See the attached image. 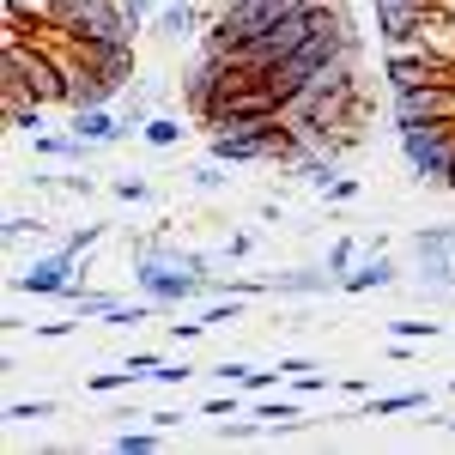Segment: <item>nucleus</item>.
Returning a JSON list of instances; mask_svg holds the SVG:
<instances>
[{
  "mask_svg": "<svg viewBox=\"0 0 455 455\" xmlns=\"http://www.w3.org/2000/svg\"><path fill=\"white\" fill-rule=\"evenodd\" d=\"M395 146H401V164L413 171V182H425V188H450L455 116H437V122H425V128H407V134H395Z\"/></svg>",
  "mask_w": 455,
  "mask_h": 455,
  "instance_id": "1",
  "label": "nucleus"
},
{
  "mask_svg": "<svg viewBox=\"0 0 455 455\" xmlns=\"http://www.w3.org/2000/svg\"><path fill=\"white\" fill-rule=\"evenodd\" d=\"M55 31L68 36V43H134L146 25H134V12H128L122 0H92V6L68 12Z\"/></svg>",
  "mask_w": 455,
  "mask_h": 455,
  "instance_id": "2",
  "label": "nucleus"
},
{
  "mask_svg": "<svg viewBox=\"0 0 455 455\" xmlns=\"http://www.w3.org/2000/svg\"><path fill=\"white\" fill-rule=\"evenodd\" d=\"M291 6H304V0H219V12H212V31H225L231 43H249V36L274 31Z\"/></svg>",
  "mask_w": 455,
  "mask_h": 455,
  "instance_id": "3",
  "label": "nucleus"
},
{
  "mask_svg": "<svg viewBox=\"0 0 455 455\" xmlns=\"http://www.w3.org/2000/svg\"><path fill=\"white\" fill-rule=\"evenodd\" d=\"M73 285H79V255L73 249H49V255H36L31 267L12 274L19 298H68Z\"/></svg>",
  "mask_w": 455,
  "mask_h": 455,
  "instance_id": "4",
  "label": "nucleus"
},
{
  "mask_svg": "<svg viewBox=\"0 0 455 455\" xmlns=\"http://www.w3.org/2000/svg\"><path fill=\"white\" fill-rule=\"evenodd\" d=\"M437 116H455V85H401V92H388V122H395V134L425 128V122H437Z\"/></svg>",
  "mask_w": 455,
  "mask_h": 455,
  "instance_id": "5",
  "label": "nucleus"
},
{
  "mask_svg": "<svg viewBox=\"0 0 455 455\" xmlns=\"http://www.w3.org/2000/svg\"><path fill=\"white\" fill-rule=\"evenodd\" d=\"M437 6H443V0H371V19H377L383 49H407V43H419L425 19H431Z\"/></svg>",
  "mask_w": 455,
  "mask_h": 455,
  "instance_id": "6",
  "label": "nucleus"
},
{
  "mask_svg": "<svg viewBox=\"0 0 455 455\" xmlns=\"http://www.w3.org/2000/svg\"><path fill=\"white\" fill-rule=\"evenodd\" d=\"M261 291L267 298H328L340 291V274L322 261V267H285V274H261Z\"/></svg>",
  "mask_w": 455,
  "mask_h": 455,
  "instance_id": "7",
  "label": "nucleus"
},
{
  "mask_svg": "<svg viewBox=\"0 0 455 455\" xmlns=\"http://www.w3.org/2000/svg\"><path fill=\"white\" fill-rule=\"evenodd\" d=\"M395 280H401L395 255H388L383 243H371V249H364V261H358L352 274H340V291H347V298H371V291H388Z\"/></svg>",
  "mask_w": 455,
  "mask_h": 455,
  "instance_id": "8",
  "label": "nucleus"
},
{
  "mask_svg": "<svg viewBox=\"0 0 455 455\" xmlns=\"http://www.w3.org/2000/svg\"><path fill=\"white\" fill-rule=\"evenodd\" d=\"M413 291L431 298V304H455V255L413 249Z\"/></svg>",
  "mask_w": 455,
  "mask_h": 455,
  "instance_id": "9",
  "label": "nucleus"
},
{
  "mask_svg": "<svg viewBox=\"0 0 455 455\" xmlns=\"http://www.w3.org/2000/svg\"><path fill=\"white\" fill-rule=\"evenodd\" d=\"M68 128L79 134V140H92V146H122V140H134V134H128V122L116 116V104H104V109H68Z\"/></svg>",
  "mask_w": 455,
  "mask_h": 455,
  "instance_id": "10",
  "label": "nucleus"
},
{
  "mask_svg": "<svg viewBox=\"0 0 455 455\" xmlns=\"http://www.w3.org/2000/svg\"><path fill=\"white\" fill-rule=\"evenodd\" d=\"M212 377H219L225 388H243L249 401H255V395H274V388L285 383L280 364H274V371H261V364H243V358H219V364H212Z\"/></svg>",
  "mask_w": 455,
  "mask_h": 455,
  "instance_id": "11",
  "label": "nucleus"
},
{
  "mask_svg": "<svg viewBox=\"0 0 455 455\" xmlns=\"http://www.w3.org/2000/svg\"><path fill=\"white\" fill-rule=\"evenodd\" d=\"M31 152H36V158H55V164H68V171H85V164H92L104 146L79 140V134L68 128V134H31Z\"/></svg>",
  "mask_w": 455,
  "mask_h": 455,
  "instance_id": "12",
  "label": "nucleus"
},
{
  "mask_svg": "<svg viewBox=\"0 0 455 455\" xmlns=\"http://www.w3.org/2000/svg\"><path fill=\"white\" fill-rule=\"evenodd\" d=\"M0 98H6V128H19V134H43V116L49 104H36L25 85H12V79H0Z\"/></svg>",
  "mask_w": 455,
  "mask_h": 455,
  "instance_id": "13",
  "label": "nucleus"
},
{
  "mask_svg": "<svg viewBox=\"0 0 455 455\" xmlns=\"http://www.w3.org/2000/svg\"><path fill=\"white\" fill-rule=\"evenodd\" d=\"M255 419L267 431H298L310 425V413H304V395H255Z\"/></svg>",
  "mask_w": 455,
  "mask_h": 455,
  "instance_id": "14",
  "label": "nucleus"
},
{
  "mask_svg": "<svg viewBox=\"0 0 455 455\" xmlns=\"http://www.w3.org/2000/svg\"><path fill=\"white\" fill-rule=\"evenodd\" d=\"M425 407H431V388H395V395H371L358 419H395V413H425Z\"/></svg>",
  "mask_w": 455,
  "mask_h": 455,
  "instance_id": "15",
  "label": "nucleus"
},
{
  "mask_svg": "<svg viewBox=\"0 0 455 455\" xmlns=\"http://www.w3.org/2000/svg\"><path fill=\"white\" fill-rule=\"evenodd\" d=\"M152 31L164 36V43L201 36V12H195V0H164V6H158V19H152Z\"/></svg>",
  "mask_w": 455,
  "mask_h": 455,
  "instance_id": "16",
  "label": "nucleus"
},
{
  "mask_svg": "<svg viewBox=\"0 0 455 455\" xmlns=\"http://www.w3.org/2000/svg\"><path fill=\"white\" fill-rule=\"evenodd\" d=\"M158 443H164V431H158L152 419H146V425H122V431L109 437V450H116V455H152Z\"/></svg>",
  "mask_w": 455,
  "mask_h": 455,
  "instance_id": "17",
  "label": "nucleus"
},
{
  "mask_svg": "<svg viewBox=\"0 0 455 455\" xmlns=\"http://www.w3.org/2000/svg\"><path fill=\"white\" fill-rule=\"evenodd\" d=\"M140 140L152 146V152H176V146H182V122L158 109V116H152V122H146V128H140Z\"/></svg>",
  "mask_w": 455,
  "mask_h": 455,
  "instance_id": "18",
  "label": "nucleus"
},
{
  "mask_svg": "<svg viewBox=\"0 0 455 455\" xmlns=\"http://www.w3.org/2000/svg\"><path fill=\"white\" fill-rule=\"evenodd\" d=\"M61 304H73V315H98V322H104V315L116 310L122 298H116V291H85V285H73V291L61 298Z\"/></svg>",
  "mask_w": 455,
  "mask_h": 455,
  "instance_id": "19",
  "label": "nucleus"
},
{
  "mask_svg": "<svg viewBox=\"0 0 455 455\" xmlns=\"http://www.w3.org/2000/svg\"><path fill=\"white\" fill-rule=\"evenodd\" d=\"M413 249H437V255H455V225L443 219V225H419L413 237H407V255Z\"/></svg>",
  "mask_w": 455,
  "mask_h": 455,
  "instance_id": "20",
  "label": "nucleus"
},
{
  "mask_svg": "<svg viewBox=\"0 0 455 455\" xmlns=\"http://www.w3.org/2000/svg\"><path fill=\"white\" fill-rule=\"evenodd\" d=\"M152 310H158V304H152V298H134V304H128V298H122V304H116V310L104 315V328H140V322H152Z\"/></svg>",
  "mask_w": 455,
  "mask_h": 455,
  "instance_id": "21",
  "label": "nucleus"
},
{
  "mask_svg": "<svg viewBox=\"0 0 455 455\" xmlns=\"http://www.w3.org/2000/svg\"><path fill=\"white\" fill-rule=\"evenodd\" d=\"M55 413H61V401H49V395L43 401H6V419L12 425H36V419H55Z\"/></svg>",
  "mask_w": 455,
  "mask_h": 455,
  "instance_id": "22",
  "label": "nucleus"
},
{
  "mask_svg": "<svg viewBox=\"0 0 455 455\" xmlns=\"http://www.w3.org/2000/svg\"><path fill=\"white\" fill-rule=\"evenodd\" d=\"M140 377L128 371V364H116V371H98V377H85V395H122V388H134Z\"/></svg>",
  "mask_w": 455,
  "mask_h": 455,
  "instance_id": "23",
  "label": "nucleus"
},
{
  "mask_svg": "<svg viewBox=\"0 0 455 455\" xmlns=\"http://www.w3.org/2000/svg\"><path fill=\"white\" fill-rule=\"evenodd\" d=\"M43 225H49L43 212H6V225H0V237H6V243H25V237H36Z\"/></svg>",
  "mask_w": 455,
  "mask_h": 455,
  "instance_id": "24",
  "label": "nucleus"
},
{
  "mask_svg": "<svg viewBox=\"0 0 455 455\" xmlns=\"http://www.w3.org/2000/svg\"><path fill=\"white\" fill-rule=\"evenodd\" d=\"M443 334V322H388V340H413V347H431Z\"/></svg>",
  "mask_w": 455,
  "mask_h": 455,
  "instance_id": "25",
  "label": "nucleus"
},
{
  "mask_svg": "<svg viewBox=\"0 0 455 455\" xmlns=\"http://www.w3.org/2000/svg\"><path fill=\"white\" fill-rule=\"evenodd\" d=\"M231 164H219V158H207V164H195V171H188V182H195V188H201V195H225V182H231Z\"/></svg>",
  "mask_w": 455,
  "mask_h": 455,
  "instance_id": "26",
  "label": "nucleus"
},
{
  "mask_svg": "<svg viewBox=\"0 0 455 455\" xmlns=\"http://www.w3.org/2000/svg\"><path fill=\"white\" fill-rule=\"evenodd\" d=\"M109 195L116 201H128V207H146V201H158V188L140 182V176H122V182H109Z\"/></svg>",
  "mask_w": 455,
  "mask_h": 455,
  "instance_id": "27",
  "label": "nucleus"
},
{
  "mask_svg": "<svg viewBox=\"0 0 455 455\" xmlns=\"http://www.w3.org/2000/svg\"><path fill=\"white\" fill-rule=\"evenodd\" d=\"M358 261H364V243H358V237H340V243H328V267H334V274H352Z\"/></svg>",
  "mask_w": 455,
  "mask_h": 455,
  "instance_id": "28",
  "label": "nucleus"
},
{
  "mask_svg": "<svg viewBox=\"0 0 455 455\" xmlns=\"http://www.w3.org/2000/svg\"><path fill=\"white\" fill-rule=\"evenodd\" d=\"M315 195H322V201H328V207H347V201H358V176H328V182H322V188H315Z\"/></svg>",
  "mask_w": 455,
  "mask_h": 455,
  "instance_id": "29",
  "label": "nucleus"
},
{
  "mask_svg": "<svg viewBox=\"0 0 455 455\" xmlns=\"http://www.w3.org/2000/svg\"><path fill=\"white\" fill-rule=\"evenodd\" d=\"M261 437H267V425H249V419H237V413L219 425V443H261Z\"/></svg>",
  "mask_w": 455,
  "mask_h": 455,
  "instance_id": "30",
  "label": "nucleus"
},
{
  "mask_svg": "<svg viewBox=\"0 0 455 455\" xmlns=\"http://www.w3.org/2000/svg\"><path fill=\"white\" fill-rule=\"evenodd\" d=\"M207 328H219V322H243V298H237V291H231V298H207Z\"/></svg>",
  "mask_w": 455,
  "mask_h": 455,
  "instance_id": "31",
  "label": "nucleus"
},
{
  "mask_svg": "<svg viewBox=\"0 0 455 455\" xmlns=\"http://www.w3.org/2000/svg\"><path fill=\"white\" fill-rule=\"evenodd\" d=\"M255 243H261L255 231H231V237H225V249H219V261H225V267H231V261H249V255H255Z\"/></svg>",
  "mask_w": 455,
  "mask_h": 455,
  "instance_id": "32",
  "label": "nucleus"
},
{
  "mask_svg": "<svg viewBox=\"0 0 455 455\" xmlns=\"http://www.w3.org/2000/svg\"><path fill=\"white\" fill-rule=\"evenodd\" d=\"M285 388H291V395H304V401H310V395H328V371L315 364V371H304V377H285Z\"/></svg>",
  "mask_w": 455,
  "mask_h": 455,
  "instance_id": "33",
  "label": "nucleus"
},
{
  "mask_svg": "<svg viewBox=\"0 0 455 455\" xmlns=\"http://www.w3.org/2000/svg\"><path fill=\"white\" fill-rule=\"evenodd\" d=\"M152 377H158L164 388H176V383H188V377H195V364H188V358H164V364H158Z\"/></svg>",
  "mask_w": 455,
  "mask_h": 455,
  "instance_id": "34",
  "label": "nucleus"
},
{
  "mask_svg": "<svg viewBox=\"0 0 455 455\" xmlns=\"http://www.w3.org/2000/svg\"><path fill=\"white\" fill-rule=\"evenodd\" d=\"M98 243H104V225H79V231H68V243H61V249L85 255V249H98Z\"/></svg>",
  "mask_w": 455,
  "mask_h": 455,
  "instance_id": "35",
  "label": "nucleus"
},
{
  "mask_svg": "<svg viewBox=\"0 0 455 455\" xmlns=\"http://www.w3.org/2000/svg\"><path fill=\"white\" fill-rule=\"evenodd\" d=\"M164 328H171L176 347H188V340H201V334H207V315H188V322H164Z\"/></svg>",
  "mask_w": 455,
  "mask_h": 455,
  "instance_id": "36",
  "label": "nucleus"
},
{
  "mask_svg": "<svg viewBox=\"0 0 455 455\" xmlns=\"http://www.w3.org/2000/svg\"><path fill=\"white\" fill-rule=\"evenodd\" d=\"M237 407H243V388H231V395H212V401H207V419H231Z\"/></svg>",
  "mask_w": 455,
  "mask_h": 455,
  "instance_id": "37",
  "label": "nucleus"
},
{
  "mask_svg": "<svg viewBox=\"0 0 455 455\" xmlns=\"http://www.w3.org/2000/svg\"><path fill=\"white\" fill-rule=\"evenodd\" d=\"M79 322H85V315H73V322H36V340H68Z\"/></svg>",
  "mask_w": 455,
  "mask_h": 455,
  "instance_id": "38",
  "label": "nucleus"
},
{
  "mask_svg": "<svg viewBox=\"0 0 455 455\" xmlns=\"http://www.w3.org/2000/svg\"><path fill=\"white\" fill-rule=\"evenodd\" d=\"M122 364H128V371H134V377H152V371H158V364H164V358H158V352H128V358H122Z\"/></svg>",
  "mask_w": 455,
  "mask_h": 455,
  "instance_id": "39",
  "label": "nucleus"
},
{
  "mask_svg": "<svg viewBox=\"0 0 455 455\" xmlns=\"http://www.w3.org/2000/svg\"><path fill=\"white\" fill-rule=\"evenodd\" d=\"M122 6L134 12V25H146V31H152V19H158V6H164V0H122Z\"/></svg>",
  "mask_w": 455,
  "mask_h": 455,
  "instance_id": "40",
  "label": "nucleus"
},
{
  "mask_svg": "<svg viewBox=\"0 0 455 455\" xmlns=\"http://www.w3.org/2000/svg\"><path fill=\"white\" fill-rule=\"evenodd\" d=\"M146 419L158 425V431H176V425H182V413H176V407H164V413H146Z\"/></svg>",
  "mask_w": 455,
  "mask_h": 455,
  "instance_id": "41",
  "label": "nucleus"
},
{
  "mask_svg": "<svg viewBox=\"0 0 455 455\" xmlns=\"http://www.w3.org/2000/svg\"><path fill=\"white\" fill-rule=\"evenodd\" d=\"M109 419H122V425H134V419H146L140 407H134V401H122V407H109Z\"/></svg>",
  "mask_w": 455,
  "mask_h": 455,
  "instance_id": "42",
  "label": "nucleus"
},
{
  "mask_svg": "<svg viewBox=\"0 0 455 455\" xmlns=\"http://www.w3.org/2000/svg\"><path fill=\"white\" fill-rule=\"evenodd\" d=\"M285 377H304V371H315V358H280Z\"/></svg>",
  "mask_w": 455,
  "mask_h": 455,
  "instance_id": "43",
  "label": "nucleus"
},
{
  "mask_svg": "<svg viewBox=\"0 0 455 455\" xmlns=\"http://www.w3.org/2000/svg\"><path fill=\"white\" fill-rule=\"evenodd\" d=\"M431 425H443V431H450V437H455V413H443V419H431Z\"/></svg>",
  "mask_w": 455,
  "mask_h": 455,
  "instance_id": "44",
  "label": "nucleus"
},
{
  "mask_svg": "<svg viewBox=\"0 0 455 455\" xmlns=\"http://www.w3.org/2000/svg\"><path fill=\"white\" fill-rule=\"evenodd\" d=\"M450 195H455V171H450Z\"/></svg>",
  "mask_w": 455,
  "mask_h": 455,
  "instance_id": "45",
  "label": "nucleus"
}]
</instances>
